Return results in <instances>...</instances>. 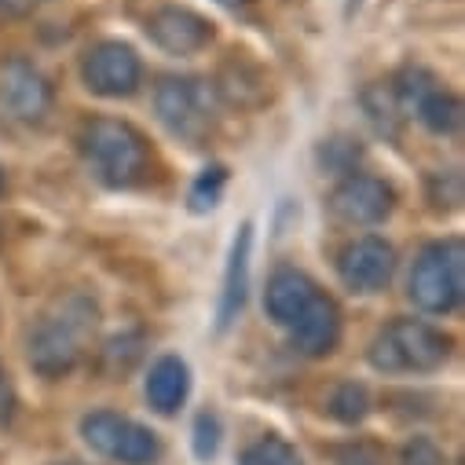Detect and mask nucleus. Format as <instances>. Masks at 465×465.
I'll list each match as a JSON object with an SVG mask.
<instances>
[{
  "label": "nucleus",
  "instance_id": "412c9836",
  "mask_svg": "<svg viewBox=\"0 0 465 465\" xmlns=\"http://www.w3.org/2000/svg\"><path fill=\"white\" fill-rule=\"evenodd\" d=\"M223 183H227V169H223V165H209V169H202V176L194 180V187H191V194H187L191 209H194V213H209V209L220 202Z\"/></svg>",
  "mask_w": 465,
  "mask_h": 465
},
{
  "label": "nucleus",
  "instance_id": "6e6552de",
  "mask_svg": "<svg viewBox=\"0 0 465 465\" xmlns=\"http://www.w3.org/2000/svg\"><path fill=\"white\" fill-rule=\"evenodd\" d=\"M337 272H341V282L352 293H378L389 286L396 272V250L378 235H363L341 250Z\"/></svg>",
  "mask_w": 465,
  "mask_h": 465
},
{
  "label": "nucleus",
  "instance_id": "423d86ee",
  "mask_svg": "<svg viewBox=\"0 0 465 465\" xmlns=\"http://www.w3.org/2000/svg\"><path fill=\"white\" fill-rule=\"evenodd\" d=\"M84 315H74L63 308V315H45L37 330L30 333V367L41 371L45 378H59L77 367L81 360V322Z\"/></svg>",
  "mask_w": 465,
  "mask_h": 465
},
{
  "label": "nucleus",
  "instance_id": "5701e85b",
  "mask_svg": "<svg viewBox=\"0 0 465 465\" xmlns=\"http://www.w3.org/2000/svg\"><path fill=\"white\" fill-rule=\"evenodd\" d=\"M216 447H220V421L213 414H198V421H194V454L205 461V458L216 454Z\"/></svg>",
  "mask_w": 465,
  "mask_h": 465
},
{
  "label": "nucleus",
  "instance_id": "39448f33",
  "mask_svg": "<svg viewBox=\"0 0 465 465\" xmlns=\"http://www.w3.org/2000/svg\"><path fill=\"white\" fill-rule=\"evenodd\" d=\"M81 436L84 443L103 454V458H114L122 465H151L158 458V440L147 425L133 421V418H122L114 411H95L81 421Z\"/></svg>",
  "mask_w": 465,
  "mask_h": 465
},
{
  "label": "nucleus",
  "instance_id": "4be33fe9",
  "mask_svg": "<svg viewBox=\"0 0 465 465\" xmlns=\"http://www.w3.org/2000/svg\"><path fill=\"white\" fill-rule=\"evenodd\" d=\"M429 198L436 209H454L461 202V173L447 169V173H432L429 180Z\"/></svg>",
  "mask_w": 465,
  "mask_h": 465
},
{
  "label": "nucleus",
  "instance_id": "dca6fc26",
  "mask_svg": "<svg viewBox=\"0 0 465 465\" xmlns=\"http://www.w3.org/2000/svg\"><path fill=\"white\" fill-rule=\"evenodd\" d=\"M414 114L421 118V125H425L429 133L450 136V133L461 125V99H458L454 92H447V88H432V92L418 103Z\"/></svg>",
  "mask_w": 465,
  "mask_h": 465
},
{
  "label": "nucleus",
  "instance_id": "1a4fd4ad",
  "mask_svg": "<svg viewBox=\"0 0 465 465\" xmlns=\"http://www.w3.org/2000/svg\"><path fill=\"white\" fill-rule=\"evenodd\" d=\"M330 209L341 223L348 227H367V223H381L392 213V187L378 176H344L333 194H330Z\"/></svg>",
  "mask_w": 465,
  "mask_h": 465
},
{
  "label": "nucleus",
  "instance_id": "f03ea898",
  "mask_svg": "<svg viewBox=\"0 0 465 465\" xmlns=\"http://www.w3.org/2000/svg\"><path fill=\"white\" fill-rule=\"evenodd\" d=\"M81 154L106 187H129L147 169V140L129 122L114 118H95L81 129Z\"/></svg>",
  "mask_w": 465,
  "mask_h": 465
},
{
  "label": "nucleus",
  "instance_id": "6ab92c4d",
  "mask_svg": "<svg viewBox=\"0 0 465 465\" xmlns=\"http://www.w3.org/2000/svg\"><path fill=\"white\" fill-rule=\"evenodd\" d=\"M432 88H440L436 84V77L429 74V70H421V66H407L403 74H400V81H396V103H400V110H418V103L432 92Z\"/></svg>",
  "mask_w": 465,
  "mask_h": 465
},
{
  "label": "nucleus",
  "instance_id": "a211bd4d",
  "mask_svg": "<svg viewBox=\"0 0 465 465\" xmlns=\"http://www.w3.org/2000/svg\"><path fill=\"white\" fill-rule=\"evenodd\" d=\"M239 465H304V461H301L297 447L286 443L282 436H261L257 443L246 447Z\"/></svg>",
  "mask_w": 465,
  "mask_h": 465
},
{
  "label": "nucleus",
  "instance_id": "0eeeda50",
  "mask_svg": "<svg viewBox=\"0 0 465 465\" xmlns=\"http://www.w3.org/2000/svg\"><path fill=\"white\" fill-rule=\"evenodd\" d=\"M81 81L88 92L103 99L133 95L140 84V55L122 41H103L84 52L81 59Z\"/></svg>",
  "mask_w": 465,
  "mask_h": 465
},
{
  "label": "nucleus",
  "instance_id": "9d476101",
  "mask_svg": "<svg viewBox=\"0 0 465 465\" xmlns=\"http://www.w3.org/2000/svg\"><path fill=\"white\" fill-rule=\"evenodd\" d=\"M147 37L169 55H194L213 41V26L191 8H158L147 19Z\"/></svg>",
  "mask_w": 465,
  "mask_h": 465
},
{
  "label": "nucleus",
  "instance_id": "ddd939ff",
  "mask_svg": "<svg viewBox=\"0 0 465 465\" xmlns=\"http://www.w3.org/2000/svg\"><path fill=\"white\" fill-rule=\"evenodd\" d=\"M250 250H253V223H242L235 242L227 253V272H223V290H220V308H216V330L223 333L239 319L250 290Z\"/></svg>",
  "mask_w": 465,
  "mask_h": 465
},
{
  "label": "nucleus",
  "instance_id": "f3484780",
  "mask_svg": "<svg viewBox=\"0 0 465 465\" xmlns=\"http://www.w3.org/2000/svg\"><path fill=\"white\" fill-rule=\"evenodd\" d=\"M363 106H367V114H371V122L378 125V133L396 136L403 110H400V103H396V92H392V88H385V84L367 88V92H363Z\"/></svg>",
  "mask_w": 465,
  "mask_h": 465
},
{
  "label": "nucleus",
  "instance_id": "a878e982",
  "mask_svg": "<svg viewBox=\"0 0 465 465\" xmlns=\"http://www.w3.org/2000/svg\"><path fill=\"white\" fill-rule=\"evenodd\" d=\"M216 5H223V8H242V5H250V0H216Z\"/></svg>",
  "mask_w": 465,
  "mask_h": 465
},
{
  "label": "nucleus",
  "instance_id": "f8f14e48",
  "mask_svg": "<svg viewBox=\"0 0 465 465\" xmlns=\"http://www.w3.org/2000/svg\"><path fill=\"white\" fill-rule=\"evenodd\" d=\"M337 341H341V308L326 293H315V301L304 308V315L290 326V344L301 356L319 360V356L333 352Z\"/></svg>",
  "mask_w": 465,
  "mask_h": 465
},
{
  "label": "nucleus",
  "instance_id": "2eb2a0df",
  "mask_svg": "<svg viewBox=\"0 0 465 465\" xmlns=\"http://www.w3.org/2000/svg\"><path fill=\"white\" fill-rule=\"evenodd\" d=\"M187 389H191V374H187V363L176 360V356L158 360L147 374V403L158 414L180 411V403L187 400Z\"/></svg>",
  "mask_w": 465,
  "mask_h": 465
},
{
  "label": "nucleus",
  "instance_id": "4468645a",
  "mask_svg": "<svg viewBox=\"0 0 465 465\" xmlns=\"http://www.w3.org/2000/svg\"><path fill=\"white\" fill-rule=\"evenodd\" d=\"M315 282L304 275V272H293V268H282V272H275L272 275V282H268V290H264V308H268V315L279 322V326H293L301 315H304V308L315 301Z\"/></svg>",
  "mask_w": 465,
  "mask_h": 465
},
{
  "label": "nucleus",
  "instance_id": "393cba45",
  "mask_svg": "<svg viewBox=\"0 0 465 465\" xmlns=\"http://www.w3.org/2000/svg\"><path fill=\"white\" fill-rule=\"evenodd\" d=\"M37 5H45V0H0V12L5 15H30Z\"/></svg>",
  "mask_w": 465,
  "mask_h": 465
},
{
  "label": "nucleus",
  "instance_id": "9b49d317",
  "mask_svg": "<svg viewBox=\"0 0 465 465\" xmlns=\"http://www.w3.org/2000/svg\"><path fill=\"white\" fill-rule=\"evenodd\" d=\"M0 106H5L12 118L37 122L52 106V88L41 77V70L15 59V63H8L5 70H0Z\"/></svg>",
  "mask_w": 465,
  "mask_h": 465
},
{
  "label": "nucleus",
  "instance_id": "aec40b11",
  "mask_svg": "<svg viewBox=\"0 0 465 465\" xmlns=\"http://www.w3.org/2000/svg\"><path fill=\"white\" fill-rule=\"evenodd\" d=\"M367 407H371L367 389H363V385H356V381H344V385L333 392V400H330L333 418H341V421H348V425L363 421V418H367Z\"/></svg>",
  "mask_w": 465,
  "mask_h": 465
},
{
  "label": "nucleus",
  "instance_id": "7ed1b4c3",
  "mask_svg": "<svg viewBox=\"0 0 465 465\" xmlns=\"http://www.w3.org/2000/svg\"><path fill=\"white\" fill-rule=\"evenodd\" d=\"M411 301L429 315H447L465 293V246L461 239L429 242L411 272Z\"/></svg>",
  "mask_w": 465,
  "mask_h": 465
},
{
  "label": "nucleus",
  "instance_id": "20e7f679",
  "mask_svg": "<svg viewBox=\"0 0 465 465\" xmlns=\"http://www.w3.org/2000/svg\"><path fill=\"white\" fill-rule=\"evenodd\" d=\"M154 110L173 136H180L187 143H202L216 118V95H213L209 81L165 77L154 88Z\"/></svg>",
  "mask_w": 465,
  "mask_h": 465
},
{
  "label": "nucleus",
  "instance_id": "b1692460",
  "mask_svg": "<svg viewBox=\"0 0 465 465\" xmlns=\"http://www.w3.org/2000/svg\"><path fill=\"white\" fill-rule=\"evenodd\" d=\"M400 465H443V454H440L436 443H429V440H411V443L403 447Z\"/></svg>",
  "mask_w": 465,
  "mask_h": 465
},
{
  "label": "nucleus",
  "instance_id": "f257e3e1",
  "mask_svg": "<svg viewBox=\"0 0 465 465\" xmlns=\"http://www.w3.org/2000/svg\"><path fill=\"white\" fill-rule=\"evenodd\" d=\"M450 341L421 319L389 322L367 348V360L381 374H429L447 363Z\"/></svg>",
  "mask_w": 465,
  "mask_h": 465
}]
</instances>
